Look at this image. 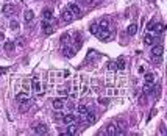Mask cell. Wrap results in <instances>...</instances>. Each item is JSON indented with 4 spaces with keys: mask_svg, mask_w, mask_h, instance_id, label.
<instances>
[{
    "mask_svg": "<svg viewBox=\"0 0 167 136\" xmlns=\"http://www.w3.org/2000/svg\"><path fill=\"white\" fill-rule=\"evenodd\" d=\"M95 36L99 38L100 41H108V39L111 38V32H110L108 28H100V30H99V33H97Z\"/></svg>",
    "mask_w": 167,
    "mask_h": 136,
    "instance_id": "obj_1",
    "label": "cell"
},
{
    "mask_svg": "<svg viewBox=\"0 0 167 136\" xmlns=\"http://www.w3.org/2000/svg\"><path fill=\"white\" fill-rule=\"evenodd\" d=\"M16 100H17V103H24V102H28V100H31V99H30L28 91H22V92H17L16 94Z\"/></svg>",
    "mask_w": 167,
    "mask_h": 136,
    "instance_id": "obj_2",
    "label": "cell"
},
{
    "mask_svg": "<svg viewBox=\"0 0 167 136\" xmlns=\"http://www.w3.org/2000/svg\"><path fill=\"white\" fill-rule=\"evenodd\" d=\"M33 131L36 135H47V125L45 124H36V125L33 127Z\"/></svg>",
    "mask_w": 167,
    "mask_h": 136,
    "instance_id": "obj_3",
    "label": "cell"
},
{
    "mask_svg": "<svg viewBox=\"0 0 167 136\" xmlns=\"http://www.w3.org/2000/svg\"><path fill=\"white\" fill-rule=\"evenodd\" d=\"M106 135L116 136V135H122V131L119 130L117 125H114V124H110V125H108V128H106Z\"/></svg>",
    "mask_w": 167,
    "mask_h": 136,
    "instance_id": "obj_4",
    "label": "cell"
},
{
    "mask_svg": "<svg viewBox=\"0 0 167 136\" xmlns=\"http://www.w3.org/2000/svg\"><path fill=\"white\" fill-rule=\"evenodd\" d=\"M164 53V47L161 44H153V49H151V56H162Z\"/></svg>",
    "mask_w": 167,
    "mask_h": 136,
    "instance_id": "obj_5",
    "label": "cell"
},
{
    "mask_svg": "<svg viewBox=\"0 0 167 136\" xmlns=\"http://www.w3.org/2000/svg\"><path fill=\"white\" fill-rule=\"evenodd\" d=\"M73 17H75V16H73V14H72L69 10H64L63 13H61V21H63V22H66V24L72 22V21H73Z\"/></svg>",
    "mask_w": 167,
    "mask_h": 136,
    "instance_id": "obj_6",
    "label": "cell"
},
{
    "mask_svg": "<svg viewBox=\"0 0 167 136\" xmlns=\"http://www.w3.org/2000/svg\"><path fill=\"white\" fill-rule=\"evenodd\" d=\"M64 105H66V99H55V100L52 102L53 110H56V111L63 110V108H64Z\"/></svg>",
    "mask_w": 167,
    "mask_h": 136,
    "instance_id": "obj_7",
    "label": "cell"
},
{
    "mask_svg": "<svg viewBox=\"0 0 167 136\" xmlns=\"http://www.w3.org/2000/svg\"><path fill=\"white\" fill-rule=\"evenodd\" d=\"M61 120H63L64 124H73V122H77V116H73L72 113H69V114H63V117H61Z\"/></svg>",
    "mask_w": 167,
    "mask_h": 136,
    "instance_id": "obj_8",
    "label": "cell"
},
{
    "mask_svg": "<svg viewBox=\"0 0 167 136\" xmlns=\"http://www.w3.org/2000/svg\"><path fill=\"white\" fill-rule=\"evenodd\" d=\"M67 10L70 11V13L73 14V16H81V10H80V6L77 5V3H70Z\"/></svg>",
    "mask_w": 167,
    "mask_h": 136,
    "instance_id": "obj_9",
    "label": "cell"
},
{
    "mask_svg": "<svg viewBox=\"0 0 167 136\" xmlns=\"http://www.w3.org/2000/svg\"><path fill=\"white\" fill-rule=\"evenodd\" d=\"M144 42H145L147 45H153L155 42H156V36H153L151 33H145V36H144Z\"/></svg>",
    "mask_w": 167,
    "mask_h": 136,
    "instance_id": "obj_10",
    "label": "cell"
},
{
    "mask_svg": "<svg viewBox=\"0 0 167 136\" xmlns=\"http://www.w3.org/2000/svg\"><path fill=\"white\" fill-rule=\"evenodd\" d=\"M144 81H145V86H151V84L155 83V73H153V72L145 73V77H144Z\"/></svg>",
    "mask_w": 167,
    "mask_h": 136,
    "instance_id": "obj_11",
    "label": "cell"
},
{
    "mask_svg": "<svg viewBox=\"0 0 167 136\" xmlns=\"http://www.w3.org/2000/svg\"><path fill=\"white\" fill-rule=\"evenodd\" d=\"M14 11H16V6L11 5V3H6V5L3 6V14H5V16H11Z\"/></svg>",
    "mask_w": 167,
    "mask_h": 136,
    "instance_id": "obj_12",
    "label": "cell"
},
{
    "mask_svg": "<svg viewBox=\"0 0 167 136\" xmlns=\"http://www.w3.org/2000/svg\"><path fill=\"white\" fill-rule=\"evenodd\" d=\"M42 32H44L45 34H52L53 33V27H52V24H49V21L42 22Z\"/></svg>",
    "mask_w": 167,
    "mask_h": 136,
    "instance_id": "obj_13",
    "label": "cell"
},
{
    "mask_svg": "<svg viewBox=\"0 0 167 136\" xmlns=\"http://www.w3.org/2000/svg\"><path fill=\"white\" fill-rule=\"evenodd\" d=\"M3 49H5V52L13 53L14 49H16V44H14V41H5V45H3Z\"/></svg>",
    "mask_w": 167,
    "mask_h": 136,
    "instance_id": "obj_14",
    "label": "cell"
},
{
    "mask_svg": "<svg viewBox=\"0 0 167 136\" xmlns=\"http://www.w3.org/2000/svg\"><path fill=\"white\" fill-rule=\"evenodd\" d=\"M31 86H33V91H34V92L41 94L42 86H41V81H39V80H38V78H33V81H31Z\"/></svg>",
    "mask_w": 167,
    "mask_h": 136,
    "instance_id": "obj_15",
    "label": "cell"
},
{
    "mask_svg": "<svg viewBox=\"0 0 167 136\" xmlns=\"http://www.w3.org/2000/svg\"><path fill=\"white\" fill-rule=\"evenodd\" d=\"M42 17H44V21H52V19H53V11L50 8L42 10Z\"/></svg>",
    "mask_w": 167,
    "mask_h": 136,
    "instance_id": "obj_16",
    "label": "cell"
},
{
    "mask_svg": "<svg viewBox=\"0 0 167 136\" xmlns=\"http://www.w3.org/2000/svg\"><path fill=\"white\" fill-rule=\"evenodd\" d=\"M153 32H156V33H159V34H162V33L166 32V25L162 24V22H156V24H155Z\"/></svg>",
    "mask_w": 167,
    "mask_h": 136,
    "instance_id": "obj_17",
    "label": "cell"
},
{
    "mask_svg": "<svg viewBox=\"0 0 167 136\" xmlns=\"http://www.w3.org/2000/svg\"><path fill=\"white\" fill-rule=\"evenodd\" d=\"M77 133H78V127L75 125V122H73V124H69L66 135H77Z\"/></svg>",
    "mask_w": 167,
    "mask_h": 136,
    "instance_id": "obj_18",
    "label": "cell"
},
{
    "mask_svg": "<svg viewBox=\"0 0 167 136\" xmlns=\"http://www.w3.org/2000/svg\"><path fill=\"white\" fill-rule=\"evenodd\" d=\"M136 32H138V25H136V24H130V25L127 27V33L130 34V36L136 34Z\"/></svg>",
    "mask_w": 167,
    "mask_h": 136,
    "instance_id": "obj_19",
    "label": "cell"
},
{
    "mask_svg": "<svg viewBox=\"0 0 167 136\" xmlns=\"http://www.w3.org/2000/svg\"><path fill=\"white\" fill-rule=\"evenodd\" d=\"M77 113H78V114H86L88 113V106L86 105H83V103H80V105H77Z\"/></svg>",
    "mask_w": 167,
    "mask_h": 136,
    "instance_id": "obj_20",
    "label": "cell"
},
{
    "mask_svg": "<svg viewBox=\"0 0 167 136\" xmlns=\"http://www.w3.org/2000/svg\"><path fill=\"white\" fill-rule=\"evenodd\" d=\"M33 17H34L33 11L31 10H25V13H24V19H25V21L30 22V21H33Z\"/></svg>",
    "mask_w": 167,
    "mask_h": 136,
    "instance_id": "obj_21",
    "label": "cell"
},
{
    "mask_svg": "<svg viewBox=\"0 0 167 136\" xmlns=\"http://www.w3.org/2000/svg\"><path fill=\"white\" fill-rule=\"evenodd\" d=\"M99 30H100V27H99V24H92L91 27H89V32H91V34H95L99 33Z\"/></svg>",
    "mask_w": 167,
    "mask_h": 136,
    "instance_id": "obj_22",
    "label": "cell"
},
{
    "mask_svg": "<svg viewBox=\"0 0 167 136\" xmlns=\"http://www.w3.org/2000/svg\"><path fill=\"white\" fill-rule=\"evenodd\" d=\"M99 27H100V28H108V27H110V21H108L106 17H103L102 21L99 22Z\"/></svg>",
    "mask_w": 167,
    "mask_h": 136,
    "instance_id": "obj_23",
    "label": "cell"
},
{
    "mask_svg": "<svg viewBox=\"0 0 167 136\" xmlns=\"http://www.w3.org/2000/svg\"><path fill=\"white\" fill-rule=\"evenodd\" d=\"M81 36H80V33H75V49H80L81 47Z\"/></svg>",
    "mask_w": 167,
    "mask_h": 136,
    "instance_id": "obj_24",
    "label": "cell"
},
{
    "mask_svg": "<svg viewBox=\"0 0 167 136\" xmlns=\"http://www.w3.org/2000/svg\"><path fill=\"white\" fill-rule=\"evenodd\" d=\"M63 53L66 56H73L75 55V50H72V49H67V47H64L63 49Z\"/></svg>",
    "mask_w": 167,
    "mask_h": 136,
    "instance_id": "obj_25",
    "label": "cell"
},
{
    "mask_svg": "<svg viewBox=\"0 0 167 136\" xmlns=\"http://www.w3.org/2000/svg\"><path fill=\"white\" fill-rule=\"evenodd\" d=\"M27 39H25V38L24 36H21V38H17V41L16 42H14V44H17V45H21V47H24V45L27 44V42H25Z\"/></svg>",
    "mask_w": 167,
    "mask_h": 136,
    "instance_id": "obj_26",
    "label": "cell"
},
{
    "mask_svg": "<svg viewBox=\"0 0 167 136\" xmlns=\"http://www.w3.org/2000/svg\"><path fill=\"white\" fill-rule=\"evenodd\" d=\"M155 24H156V21H155V19H151V21L149 22V24H147V30H149V32H153Z\"/></svg>",
    "mask_w": 167,
    "mask_h": 136,
    "instance_id": "obj_27",
    "label": "cell"
},
{
    "mask_svg": "<svg viewBox=\"0 0 167 136\" xmlns=\"http://www.w3.org/2000/svg\"><path fill=\"white\" fill-rule=\"evenodd\" d=\"M69 41H70V34H69V33H64L63 36H61V42L66 44V42H69Z\"/></svg>",
    "mask_w": 167,
    "mask_h": 136,
    "instance_id": "obj_28",
    "label": "cell"
},
{
    "mask_svg": "<svg viewBox=\"0 0 167 136\" xmlns=\"http://www.w3.org/2000/svg\"><path fill=\"white\" fill-rule=\"evenodd\" d=\"M10 28H11V30H17V28H19V22H17V21H11V22H10Z\"/></svg>",
    "mask_w": 167,
    "mask_h": 136,
    "instance_id": "obj_29",
    "label": "cell"
},
{
    "mask_svg": "<svg viewBox=\"0 0 167 136\" xmlns=\"http://www.w3.org/2000/svg\"><path fill=\"white\" fill-rule=\"evenodd\" d=\"M99 102L102 103V105H106V103H108V99H106V97H100V99H99Z\"/></svg>",
    "mask_w": 167,
    "mask_h": 136,
    "instance_id": "obj_30",
    "label": "cell"
},
{
    "mask_svg": "<svg viewBox=\"0 0 167 136\" xmlns=\"http://www.w3.org/2000/svg\"><path fill=\"white\" fill-rule=\"evenodd\" d=\"M61 117H63L61 113H55V116H53V119H56V120H61Z\"/></svg>",
    "mask_w": 167,
    "mask_h": 136,
    "instance_id": "obj_31",
    "label": "cell"
},
{
    "mask_svg": "<svg viewBox=\"0 0 167 136\" xmlns=\"http://www.w3.org/2000/svg\"><path fill=\"white\" fill-rule=\"evenodd\" d=\"M139 102H141V105H145V95L139 97Z\"/></svg>",
    "mask_w": 167,
    "mask_h": 136,
    "instance_id": "obj_32",
    "label": "cell"
},
{
    "mask_svg": "<svg viewBox=\"0 0 167 136\" xmlns=\"http://www.w3.org/2000/svg\"><path fill=\"white\" fill-rule=\"evenodd\" d=\"M92 2H94V0H83V3H84V5H91Z\"/></svg>",
    "mask_w": 167,
    "mask_h": 136,
    "instance_id": "obj_33",
    "label": "cell"
},
{
    "mask_svg": "<svg viewBox=\"0 0 167 136\" xmlns=\"http://www.w3.org/2000/svg\"><path fill=\"white\" fill-rule=\"evenodd\" d=\"M139 72L144 73V72H145V67H144V66H141V67H139Z\"/></svg>",
    "mask_w": 167,
    "mask_h": 136,
    "instance_id": "obj_34",
    "label": "cell"
},
{
    "mask_svg": "<svg viewBox=\"0 0 167 136\" xmlns=\"http://www.w3.org/2000/svg\"><path fill=\"white\" fill-rule=\"evenodd\" d=\"M0 39H5V34L3 33H0Z\"/></svg>",
    "mask_w": 167,
    "mask_h": 136,
    "instance_id": "obj_35",
    "label": "cell"
},
{
    "mask_svg": "<svg viewBox=\"0 0 167 136\" xmlns=\"http://www.w3.org/2000/svg\"><path fill=\"white\" fill-rule=\"evenodd\" d=\"M149 2H150V3H155V0H149Z\"/></svg>",
    "mask_w": 167,
    "mask_h": 136,
    "instance_id": "obj_36",
    "label": "cell"
}]
</instances>
